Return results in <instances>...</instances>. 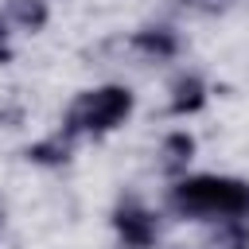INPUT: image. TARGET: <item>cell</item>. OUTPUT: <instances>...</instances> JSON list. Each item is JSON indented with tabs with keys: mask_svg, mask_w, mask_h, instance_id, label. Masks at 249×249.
Returning a JSON list of instances; mask_svg holds the SVG:
<instances>
[{
	"mask_svg": "<svg viewBox=\"0 0 249 249\" xmlns=\"http://www.w3.org/2000/svg\"><path fill=\"white\" fill-rule=\"evenodd\" d=\"M191 160H195V136L191 132H167L160 140V152H156V171L167 179H179V175H187Z\"/></svg>",
	"mask_w": 249,
	"mask_h": 249,
	"instance_id": "cell-5",
	"label": "cell"
},
{
	"mask_svg": "<svg viewBox=\"0 0 249 249\" xmlns=\"http://www.w3.org/2000/svg\"><path fill=\"white\" fill-rule=\"evenodd\" d=\"M113 226L124 249H152L160 241V214L148 210L136 195H124L113 210Z\"/></svg>",
	"mask_w": 249,
	"mask_h": 249,
	"instance_id": "cell-3",
	"label": "cell"
},
{
	"mask_svg": "<svg viewBox=\"0 0 249 249\" xmlns=\"http://www.w3.org/2000/svg\"><path fill=\"white\" fill-rule=\"evenodd\" d=\"M198 249H249V218H218L202 233Z\"/></svg>",
	"mask_w": 249,
	"mask_h": 249,
	"instance_id": "cell-7",
	"label": "cell"
},
{
	"mask_svg": "<svg viewBox=\"0 0 249 249\" xmlns=\"http://www.w3.org/2000/svg\"><path fill=\"white\" fill-rule=\"evenodd\" d=\"M128 113H132V93L124 86H97L70 101V109L62 117V132L66 136H82V132L101 136V132H113Z\"/></svg>",
	"mask_w": 249,
	"mask_h": 249,
	"instance_id": "cell-2",
	"label": "cell"
},
{
	"mask_svg": "<svg viewBox=\"0 0 249 249\" xmlns=\"http://www.w3.org/2000/svg\"><path fill=\"white\" fill-rule=\"evenodd\" d=\"M47 16V0H4V19L19 31H39Z\"/></svg>",
	"mask_w": 249,
	"mask_h": 249,
	"instance_id": "cell-9",
	"label": "cell"
},
{
	"mask_svg": "<svg viewBox=\"0 0 249 249\" xmlns=\"http://www.w3.org/2000/svg\"><path fill=\"white\" fill-rule=\"evenodd\" d=\"M202 105H206V82H202L195 70L179 74V78L171 82V101H167V113H171V117H191V113H198Z\"/></svg>",
	"mask_w": 249,
	"mask_h": 249,
	"instance_id": "cell-6",
	"label": "cell"
},
{
	"mask_svg": "<svg viewBox=\"0 0 249 249\" xmlns=\"http://www.w3.org/2000/svg\"><path fill=\"white\" fill-rule=\"evenodd\" d=\"M0 230H4V202H0Z\"/></svg>",
	"mask_w": 249,
	"mask_h": 249,
	"instance_id": "cell-13",
	"label": "cell"
},
{
	"mask_svg": "<svg viewBox=\"0 0 249 249\" xmlns=\"http://www.w3.org/2000/svg\"><path fill=\"white\" fill-rule=\"evenodd\" d=\"M70 148H74V136H66L62 128L58 132H51V136H43V140H35V144H27V160L31 163H43V167H58V163H66L70 160Z\"/></svg>",
	"mask_w": 249,
	"mask_h": 249,
	"instance_id": "cell-8",
	"label": "cell"
},
{
	"mask_svg": "<svg viewBox=\"0 0 249 249\" xmlns=\"http://www.w3.org/2000/svg\"><path fill=\"white\" fill-rule=\"evenodd\" d=\"M121 47L132 51L136 58H144V62H171V58L179 54V35H175V27L148 23V27L132 31L128 43H121Z\"/></svg>",
	"mask_w": 249,
	"mask_h": 249,
	"instance_id": "cell-4",
	"label": "cell"
},
{
	"mask_svg": "<svg viewBox=\"0 0 249 249\" xmlns=\"http://www.w3.org/2000/svg\"><path fill=\"white\" fill-rule=\"evenodd\" d=\"M175 4H179V8H195V12H210V16H214V12H226L233 0H175Z\"/></svg>",
	"mask_w": 249,
	"mask_h": 249,
	"instance_id": "cell-11",
	"label": "cell"
},
{
	"mask_svg": "<svg viewBox=\"0 0 249 249\" xmlns=\"http://www.w3.org/2000/svg\"><path fill=\"white\" fill-rule=\"evenodd\" d=\"M167 210L175 218H195V222L249 218V183L230 175H191L167 191Z\"/></svg>",
	"mask_w": 249,
	"mask_h": 249,
	"instance_id": "cell-1",
	"label": "cell"
},
{
	"mask_svg": "<svg viewBox=\"0 0 249 249\" xmlns=\"http://www.w3.org/2000/svg\"><path fill=\"white\" fill-rule=\"evenodd\" d=\"M8 54H12V51H8V19L0 16V62H4Z\"/></svg>",
	"mask_w": 249,
	"mask_h": 249,
	"instance_id": "cell-12",
	"label": "cell"
},
{
	"mask_svg": "<svg viewBox=\"0 0 249 249\" xmlns=\"http://www.w3.org/2000/svg\"><path fill=\"white\" fill-rule=\"evenodd\" d=\"M0 124L4 128H19L23 124V105L19 101H0Z\"/></svg>",
	"mask_w": 249,
	"mask_h": 249,
	"instance_id": "cell-10",
	"label": "cell"
}]
</instances>
